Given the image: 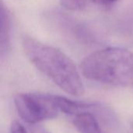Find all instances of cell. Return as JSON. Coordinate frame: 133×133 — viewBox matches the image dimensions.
Instances as JSON below:
<instances>
[{"mask_svg": "<svg viewBox=\"0 0 133 133\" xmlns=\"http://www.w3.org/2000/svg\"><path fill=\"white\" fill-rule=\"evenodd\" d=\"M14 103L22 120L30 125L55 118L60 112L56 96L50 94L19 93L14 97Z\"/></svg>", "mask_w": 133, "mask_h": 133, "instance_id": "obj_3", "label": "cell"}, {"mask_svg": "<svg viewBox=\"0 0 133 133\" xmlns=\"http://www.w3.org/2000/svg\"><path fill=\"white\" fill-rule=\"evenodd\" d=\"M117 0H90L91 2L98 4V5H111L114 2H115Z\"/></svg>", "mask_w": 133, "mask_h": 133, "instance_id": "obj_10", "label": "cell"}, {"mask_svg": "<svg viewBox=\"0 0 133 133\" xmlns=\"http://www.w3.org/2000/svg\"><path fill=\"white\" fill-rule=\"evenodd\" d=\"M23 47L30 62L65 92L74 96L84 93L81 75L65 53L33 38H25Z\"/></svg>", "mask_w": 133, "mask_h": 133, "instance_id": "obj_1", "label": "cell"}, {"mask_svg": "<svg viewBox=\"0 0 133 133\" xmlns=\"http://www.w3.org/2000/svg\"><path fill=\"white\" fill-rule=\"evenodd\" d=\"M30 132L31 133H51L48 129H46L42 125L38 124L31 125L30 127Z\"/></svg>", "mask_w": 133, "mask_h": 133, "instance_id": "obj_9", "label": "cell"}, {"mask_svg": "<svg viewBox=\"0 0 133 133\" xmlns=\"http://www.w3.org/2000/svg\"><path fill=\"white\" fill-rule=\"evenodd\" d=\"M12 38V18L9 9L1 2V35H0V55L3 60L8 56L11 47Z\"/></svg>", "mask_w": 133, "mask_h": 133, "instance_id": "obj_4", "label": "cell"}, {"mask_svg": "<svg viewBox=\"0 0 133 133\" xmlns=\"http://www.w3.org/2000/svg\"><path fill=\"white\" fill-rule=\"evenodd\" d=\"M56 101L61 112L73 116L87 111H92L98 107L96 103L75 101L60 96H56Z\"/></svg>", "mask_w": 133, "mask_h": 133, "instance_id": "obj_6", "label": "cell"}, {"mask_svg": "<svg viewBox=\"0 0 133 133\" xmlns=\"http://www.w3.org/2000/svg\"><path fill=\"white\" fill-rule=\"evenodd\" d=\"M79 68L90 81L127 86L133 83V53L120 47L105 48L86 56Z\"/></svg>", "mask_w": 133, "mask_h": 133, "instance_id": "obj_2", "label": "cell"}, {"mask_svg": "<svg viewBox=\"0 0 133 133\" xmlns=\"http://www.w3.org/2000/svg\"><path fill=\"white\" fill-rule=\"evenodd\" d=\"M73 125L79 133H103L91 111H87L75 115Z\"/></svg>", "mask_w": 133, "mask_h": 133, "instance_id": "obj_5", "label": "cell"}, {"mask_svg": "<svg viewBox=\"0 0 133 133\" xmlns=\"http://www.w3.org/2000/svg\"><path fill=\"white\" fill-rule=\"evenodd\" d=\"M61 5L70 10H81L84 9L90 0H60Z\"/></svg>", "mask_w": 133, "mask_h": 133, "instance_id": "obj_7", "label": "cell"}, {"mask_svg": "<svg viewBox=\"0 0 133 133\" xmlns=\"http://www.w3.org/2000/svg\"><path fill=\"white\" fill-rule=\"evenodd\" d=\"M10 133H27V132L21 123L13 121L10 126Z\"/></svg>", "mask_w": 133, "mask_h": 133, "instance_id": "obj_8", "label": "cell"}]
</instances>
